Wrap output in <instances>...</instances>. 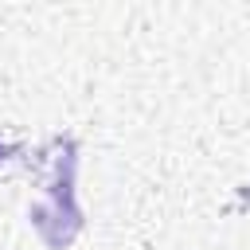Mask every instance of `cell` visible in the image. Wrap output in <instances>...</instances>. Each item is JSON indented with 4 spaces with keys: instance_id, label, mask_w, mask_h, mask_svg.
Here are the masks:
<instances>
[{
    "instance_id": "7a4b0ae2",
    "label": "cell",
    "mask_w": 250,
    "mask_h": 250,
    "mask_svg": "<svg viewBox=\"0 0 250 250\" xmlns=\"http://www.w3.org/2000/svg\"><path fill=\"white\" fill-rule=\"evenodd\" d=\"M8 152H12V148H8V145H4V141H0V160H4V156H8Z\"/></svg>"
},
{
    "instance_id": "6da1fadb",
    "label": "cell",
    "mask_w": 250,
    "mask_h": 250,
    "mask_svg": "<svg viewBox=\"0 0 250 250\" xmlns=\"http://www.w3.org/2000/svg\"><path fill=\"white\" fill-rule=\"evenodd\" d=\"M51 160H47V199L43 203H31V227L39 230V238L55 250L70 246L82 230V211H78V199H74V172H78V145L74 137H55L47 145Z\"/></svg>"
}]
</instances>
